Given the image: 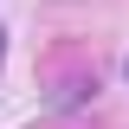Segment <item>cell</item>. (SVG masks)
Wrapping results in <instances>:
<instances>
[{"mask_svg":"<svg viewBox=\"0 0 129 129\" xmlns=\"http://www.w3.org/2000/svg\"><path fill=\"white\" fill-rule=\"evenodd\" d=\"M0 58H7V26H0Z\"/></svg>","mask_w":129,"mask_h":129,"instance_id":"1","label":"cell"}]
</instances>
